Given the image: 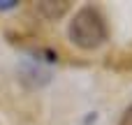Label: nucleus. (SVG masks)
<instances>
[{
	"mask_svg": "<svg viewBox=\"0 0 132 125\" xmlns=\"http://www.w3.org/2000/svg\"><path fill=\"white\" fill-rule=\"evenodd\" d=\"M118 125H132V104L123 111V116H121V123Z\"/></svg>",
	"mask_w": 132,
	"mask_h": 125,
	"instance_id": "3",
	"label": "nucleus"
},
{
	"mask_svg": "<svg viewBox=\"0 0 132 125\" xmlns=\"http://www.w3.org/2000/svg\"><path fill=\"white\" fill-rule=\"evenodd\" d=\"M19 2L16 0H0V12H7V9H14Z\"/></svg>",
	"mask_w": 132,
	"mask_h": 125,
	"instance_id": "4",
	"label": "nucleus"
},
{
	"mask_svg": "<svg viewBox=\"0 0 132 125\" xmlns=\"http://www.w3.org/2000/svg\"><path fill=\"white\" fill-rule=\"evenodd\" d=\"M67 35L72 39V44H77L79 49H97L107 42L109 37V28H107V21L102 16V12L97 7H81L74 12L72 21H70V28H67Z\"/></svg>",
	"mask_w": 132,
	"mask_h": 125,
	"instance_id": "1",
	"label": "nucleus"
},
{
	"mask_svg": "<svg viewBox=\"0 0 132 125\" xmlns=\"http://www.w3.org/2000/svg\"><path fill=\"white\" fill-rule=\"evenodd\" d=\"M35 12L39 16L49 19V21H56V19H60L70 12V2L67 0H42V2L35 5Z\"/></svg>",
	"mask_w": 132,
	"mask_h": 125,
	"instance_id": "2",
	"label": "nucleus"
}]
</instances>
